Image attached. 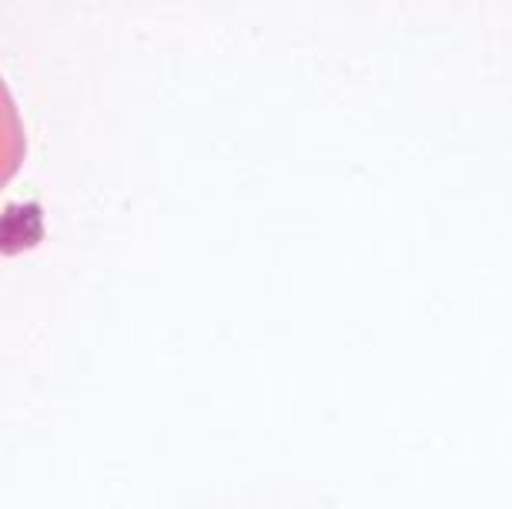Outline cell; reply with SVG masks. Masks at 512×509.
I'll use <instances>...</instances> for the list:
<instances>
[{
	"instance_id": "cell-1",
	"label": "cell",
	"mask_w": 512,
	"mask_h": 509,
	"mask_svg": "<svg viewBox=\"0 0 512 509\" xmlns=\"http://www.w3.org/2000/svg\"><path fill=\"white\" fill-rule=\"evenodd\" d=\"M27 158V134L11 88L0 78V191L14 181Z\"/></svg>"
}]
</instances>
